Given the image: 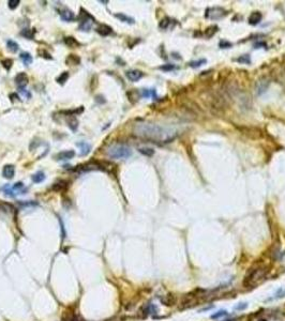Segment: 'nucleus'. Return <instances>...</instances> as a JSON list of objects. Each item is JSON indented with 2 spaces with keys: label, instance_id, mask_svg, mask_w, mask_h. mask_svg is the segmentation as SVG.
Masks as SVG:
<instances>
[{
  "label": "nucleus",
  "instance_id": "f257e3e1",
  "mask_svg": "<svg viewBox=\"0 0 285 321\" xmlns=\"http://www.w3.org/2000/svg\"><path fill=\"white\" fill-rule=\"evenodd\" d=\"M134 133L137 136L151 141L171 142L176 137L174 131L153 123H138L135 125Z\"/></svg>",
  "mask_w": 285,
  "mask_h": 321
},
{
  "label": "nucleus",
  "instance_id": "f03ea898",
  "mask_svg": "<svg viewBox=\"0 0 285 321\" xmlns=\"http://www.w3.org/2000/svg\"><path fill=\"white\" fill-rule=\"evenodd\" d=\"M106 154L110 158L124 160V158H128L132 155V150L125 144H114L108 148Z\"/></svg>",
  "mask_w": 285,
  "mask_h": 321
},
{
  "label": "nucleus",
  "instance_id": "7ed1b4c3",
  "mask_svg": "<svg viewBox=\"0 0 285 321\" xmlns=\"http://www.w3.org/2000/svg\"><path fill=\"white\" fill-rule=\"evenodd\" d=\"M79 29L83 31H89L91 29L95 18L84 9H81V14H79Z\"/></svg>",
  "mask_w": 285,
  "mask_h": 321
},
{
  "label": "nucleus",
  "instance_id": "20e7f679",
  "mask_svg": "<svg viewBox=\"0 0 285 321\" xmlns=\"http://www.w3.org/2000/svg\"><path fill=\"white\" fill-rule=\"evenodd\" d=\"M226 15V11L222 8H209L206 10V17L210 19H219Z\"/></svg>",
  "mask_w": 285,
  "mask_h": 321
},
{
  "label": "nucleus",
  "instance_id": "39448f33",
  "mask_svg": "<svg viewBox=\"0 0 285 321\" xmlns=\"http://www.w3.org/2000/svg\"><path fill=\"white\" fill-rule=\"evenodd\" d=\"M28 81H29L28 75L26 73H24V72H21V73H18L17 75L15 76V83L16 85L18 86L19 89H23L25 86H27Z\"/></svg>",
  "mask_w": 285,
  "mask_h": 321
},
{
  "label": "nucleus",
  "instance_id": "423d86ee",
  "mask_svg": "<svg viewBox=\"0 0 285 321\" xmlns=\"http://www.w3.org/2000/svg\"><path fill=\"white\" fill-rule=\"evenodd\" d=\"M75 155V152L73 150H67V151H62L59 152L55 158L58 161H67V160H71V158H74Z\"/></svg>",
  "mask_w": 285,
  "mask_h": 321
},
{
  "label": "nucleus",
  "instance_id": "0eeeda50",
  "mask_svg": "<svg viewBox=\"0 0 285 321\" xmlns=\"http://www.w3.org/2000/svg\"><path fill=\"white\" fill-rule=\"evenodd\" d=\"M144 74L142 73L141 71L138 70H131V71H128L127 72V77L130 79L131 81H137L142 78Z\"/></svg>",
  "mask_w": 285,
  "mask_h": 321
},
{
  "label": "nucleus",
  "instance_id": "6e6552de",
  "mask_svg": "<svg viewBox=\"0 0 285 321\" xmlns=\"http://www.w3.org/2000/svg\"><path fill=\"white\" fill-rule=\"evenodd\" d=\"M60 17L64 21H71L75 19V15H74V13L72 11H70V10L68 9H64L62 10V11H60Z\"/></svg>",
  "mask_w": 285,
  "mask_h": 321
},
{
  "label": "nucleus",
  "instance_id": "1a4fd4ad",
  "mask_svg": "<svg viewBox=\"0 0 285 321\" xmlns=\"http://www.w3.org/2000/svg\"><path fill=\"white\" fill-rule=\"evenodd\" d=\"M15 173V168L13 165H6L2 169V175L6 179H12Z\"/></svg>",
  "mask_w": 285,
  "mask_h": 321
},
{
  "label": "nucleus",
  "instance_id": "9d476101",
  "mask_svg": "<svg viewBox=\"0 0 285 321\" xmlns=\"http://www.w3.org/2000/svg\"><path fill=\"white\" fill-rule=\"evenodd\" d=\"M268 85H269V81H268L267 79H264V78L259 79V80L257 81V84H256V91H257L258 94H262V93H264L265 91L267 90Z\"/></svg>",
  "mask_w": 285,
  "mask_h": 321
},
{
  "label": "nucleus",
  "instance_id": "9b49d317",
  "mask_svg": "<svg viewBox=\"0 0 285 321\" xmlns=\"http://www.w3.org/2000/svg\"><path fill=\"white\" fill-rule=\"evenodd\" d=\"M69 187V184L66 181H59L57 183H54V185L52 186V190L55 192H66Z\"/></svg>",
  "mask_w": 285,
  "mask_h": 321
},
{
  "label": "nucleus",
  "instance_id": "f8f14e48",
  "mask_svg": "<svg viewBox=\"0 0 285 321\" xmlns=\"http://www.w3.org/2000/svg\"><path fill=\"white\" fill-rule=\"evenodd\" d=\"M96 32H98L99 34L103 35V37H106V35H110V33L113 32V29H112V27H110V26L102 24V25H100L98 28H96Z\"/></svg>",
  "mask_w": 285,
  "mask_h": 321
},
{
  "label": "nucleus",
  "instance_id": "ddd939ff",
  "mask_svg": "<svg viewBox=\"0 0 285 321\" xmlns=\"http://www.w3.org/2000/svg\"><path fill=\"white\" fill-rule=\"evenodd\" d=\"M76 146L79 147V149H81V155L82 156L87 155V154H88L89 152H90V150H91V146L88 144V142H85V141L77 142Z\"/></svg>",
  "mask_w": 285,
  "mask_h": 321
},
{
  "label": "nucleus",
  "instance_id": "4468645a",
  "mask_svg": "<svg viewBox=\"0 0 285 321\" xmlns=\"http://www.w3.org/2000/svg\"><path fill=\"white\" fill-rule=\"evenodd\" d=\"M161 302L162 304H164V305L166 306H171L176 303V298L173 294H167V296H165L163 299H161Z\"/></svg>",
  "mask_w": 285,
  "mask_h": 321
},
{
  "label": "nucleus",
  "instance_id": "2eb2a0df",
  "mask_svg": "<svg viewBox=\"0 0 285 321\" xmlns=\"http://www.w3.org/2000/svg\"><path fill=\"white\" fill-rule=\"evenodd\" d=\"M260 19H262V14L259 12H253L249 17V23L251 25H256L260 21Z\"/></svg>",
  "mask_w": 285,
  "mask_h": 321
},
{
  "label": "nucleus",
  "instance_id": "dca6fc26",
  "mask_svg": "<svg viewBox=\"0 0 285 321\" xmlns=\"http://www.w3.org/2000/svg\"><path fill=\"white\" fill-rule=\"evenodd\" d=\"M67 64H70V66H78L81 63V59L79 57H77L76 55H69L66 60Z\"/></svg>",
  "mask_w": 285,
  "mask_h": 321
},
{
  "label": "nucleus",
  "instance_id": "f3484780",
  "mask_svg": "<svg viewBox=\"0 0 285 321\" xmlns=\"http://www.w3.org/2000/svg\"><path fill=\"white\" fill-rule=\"evenodd\" d=\"M115 17L118 18L119 21H124V23L134 24V19L132 18V17H130V16H127V15H125V14H124V13H117V14H115Z\"/></svg>",
  "mask_w": 285,
  "mask_h": 321
},
{
  "label": "nucleus",
  "instance_id": "a211bd4d",
  "mask_svg": "<svg viewBox=\"0 0 285 321\" xmlns=\"http://www.w3.org/2000/svg\"><path fill=\"white\" fill-rule=\"evenodd\" d=\"M19 57H21L23 63L26 64V66H29V64L32 63V56L29 53H21Z\"/></svg>",
  "mask_w": 285,
  "mask_h": 321
},
{
  "label": "nucleus",
  "instance_id": "6ab92c4d",
  "mask_svg": "<svg viewBox=\"0 0 285 321\" xmlns=\"http://www.w3.org/2000/svg\"><path fill=\"white\" fill-rule=\"evenodd\" d=\"M64 43H66V44L69 47H72V48H74V47H76V46H78V45H79V43L77 42V41L73 37L64 38Z\"/></svg>",
  "mask_w": 285,
  "mask_h": 321
},
{
  "label": "nucleus",
  "instance_id": "aec40b11",
  "mask_svg": "<svg viewBox=\"0 0 285 321\" xmlns=\"http://www.w3.org/2000/svg\"><path fill=\"white\" fill-rule=\"evenodd\" d=\"M44 180H45V175L43 171H38L37 173H35V175L32 176V181L35 183H40Z\"/></svg>",
  "mask_w": 285,
  "mask_h": 321
},
{
  "label": "nucleus",
  "instance_id": "412c9836",
  "mask_svg": "<svg viewBox=\"0 0 285 321\" xmlns=\"http://www.w3.org/2000/svg\"><path fill=\"white\" fill-rule=\"evenodd\" d=\"M7 46H8V48L11 50L12 53H16L19 48L17 43L14 42V41H12V40H8V42H7Z\"/></svg>",
  "mask_w": 285,
  "mask_h": 321
},
{
  "label": "nucleus",
  "instance_id": "4be33fe9",
  "mask_svg": "<svg viewBox=\"0 0 285 321\" xmlns=\"http://www.w3.org/2000/svg\"><path fill=\"white\" fill-rule=\"evenodd\" d=\"M21 34L23 35V37L31 40V39H33V35H35V31L30 30V29H24V30H21Z\"/></svg>",
  "mask_w": 285,
  "mask_h": 321
},
{
  "label": "nucleus",
  "instance_id": "5701e85b",
  "mask_svg": "<svg viewBox=\"0 0 285 321\" xmlns=\"http://www.w3.org/2000/svg\"><path fill=\"white\" fill-rule=\"evenodd\" d=\"M68 78H69V73H68V72H63L61 75H59V77H57L56 80H57L58 84L63 85V84L68 80Z\"/></svg>",
  "mask_w": 285,
  "mask_h": 321
},
{
  "label": "nucleus",
  "instance_id": "b1692460",
  "mask_svg": "<svg viewBox=\"0 0 285 321\" xmlns=\"http://www.w3.org/2000/svg\"><path fill=\"white\" fill-rule=\"evenodd\" d=\"M68 125H69V127L72 130V131L75 132L77 130V126H78V121H77L76 118H72V119L69 121V123H68Z\"/></svg>",
  "mask_w": 285,
  "mask_h": 321
},
{
  "label": "nucleus",
  "instance_id": "393cba45",
  "mask_svg": "<svg viewBox=\"0 0 285 321\" xmlns=\"http://www.w3.org/2000/svg\"><path fill=\"white\" fill-rule=\"evenodd\" d=\"M142 96H145V98H149V96H152V98L157 99V93H156V91H154L153 89H150V90H148V89H145V90L142 91Z\"/></svg>",
  "mask_w": 285,
  "mask_h": 321
},
{
  "label": "nucleus",
  "instance_id": "a878e982",
  "mask_svg": "<svg viewBox=\"0 0 285 321\" xmlns=\"http://www.w3.org/2000/svg\"><path fill=\"white\" fill-rule=\"evenodd\" d=\"M139 152L144 154V155H147V156H152L154 153V151L150 148H142V149H139Z\"/></svg>",
  "mask_w": 285,
  "mask_h": 321
},
{
  "label": "nucleus",
  "instance_id": "bb28decb",
  "mask_svg": "<svg viewBox=\"0 0 285 321\" xmlns=\"http://www.w3.org/2000/svg\"><path fill=\"white\" fill-rule=\"evenodd\" d=\"M19 0H9L8 1V7L11 10H14V9H16L18 7V4H19Z\"/></svg>",
  "mask_w": 285,
  "mask_h": 321
},
{
  "label": "nucleus",
  "instance_id": "cd10ccee",
  "mask_svg": "<svg viewBox=\"0 0 285 321\" xmlns=\"http://www.w3.org/2000/svg\"><path fill=\"white\" fill-rule=\"evenodd\" d=\"M1 63H2V66H3L4 69H6V70H8V71H9V70L12 67V64H13V61H12L11 59H6V60H3V61H2Z\"/></svg>",
  "mask_w": 285,
  "mask_h": 321
},
{
  "label": "nucleus",
  "instance_id": "c85d7f7f",
  "mask_svg": "<svg viewBox=\"0 0 285 321\" xmlns=\"http://www.w3.org/2000/svg\"><path fill=\"white\" fill-rule=\"evenodd\" d=\"M226 315H227V312H226V310H220V312L213 314V315L211 316V318L212 319H218V318H221V317L226 316Z\"/></svg>",
  "mask_w": 285,
  "mask_h": 321
},
{
  "label": "nucleus",
  "instance_id": "c756f323",
  "mask_svg": "<svg viewBox=\"0 0 285 321\" xmlns=\"http://www.w3.org/2000/svg\"><path fill=\"white\" fill-rule=\"evenodd\" d=\"M204 63H206V60L205 59H202V60H199V61H192V62H190V66H192V67H197V66H203Z\"/></svg>",
  "mask_w": 285,
  "mask_h": 321
},
{
  "label": "nucleus",
  "instance_id": "7c9ffc66",
  "mask_svg": "<svg viewBox=\"0 0 285 321\" xmlns=\"http://www.w3.org/2000/svg\"><path fill=\"white\" fill-rule=\"evenodd\" d=\"M168 25H170V18H164L163 21H161V23H160V28L161 29H166L168 27Z\"/></svg>",
  "mask_w": 285,
  "mask_h": 321
},
{
  "label": "nucleus",
  "instance_id": "2f4dec72",
  "mask_svg": "<svg viewBox=\"0 0 285 321\" xmlns=\"http://www.w3.org/2000/svg\"><path fill=\"white\" fill-rule=\"evenodd\" d=\"M285 296V289H279L278 290V292L276 293V296H274V298L273 299H280V298H283V296Z\"/></svg>",
  "mask_w": 285,
  "mask_h": 321
},
{
  "label": "nucleus",
  "instance_id": "473e14b6",
  "mask_svg": "<svg viewBox=\"0 0 285 321\" xmlns=\"http://www.w3.org/2000/svg\"><path fill=\"white\" fill-rule=\"evenodd\" d=\"M160 69H161V70H163V71H171V70L176 69V66H173V64H165V66H161Z\"/></svg>",
  "mask_w": 285,
  "mask_h": 321
},
{
  "label": "nucleus",
  "instance_id": "72a5a7b5",
  "mask_svg": "<svg viewBox=\"0 0 285 321\" xmlns=\"http://www.w3.org/2000/svg\"><path fill=\"white\" fill-rule=\"evenodd\" d=\"M24 187V184L21 182H17V183H15L14 184V186H13V190H21V189H23Z\"/></svg>",
  "mask_w": 285,
  "mask_h": 321
},
{
  "label": "nucleus",
  "instance_id": "f704fd0d",
  "mask_svg": "<svg viewBox=\"0 0 285 321\" xmlns=\"http://www.w3.org/2000/svg\"><path fill=\"white\" fill-rule=\"evenodd\" d=\"M239 61L240 62H245V63H250V59H249V57L245 55V56H243V57H241V58H239Z\"/></svg>",
  "mask_w": 285,
  "mask_h": 321
},
{
  "label": "nucleus",
  "instance_id": "c9c22d12",
  "mask_svg": "<svg viewBox=\"0 0 285 321\" xmlns=\"http://www.w3.org/2000/svg\"><path fill=\"white\" fill-rule=\"evenodd\" d=\"M247 304H245V303H243V305H242V304H240V305H238L237 306V307H236V310H245V307H247Z\"/></svg>",
  "mask_w": 285,
  "mask_h": 321
},
{
  "label": "nucleus",
  "instance_id": "e433bc0d",
  "mask_svg": "<svg viewBox=\"0 0 285 321\" xmlns=\"http://www.w3.org/2000/svg\"><path fill=\"white\" fill-rule=\"evenodd\" d=\"M258 321H267L266 319H260V320H258Z\"/></svg>",
  "mask_w": 285,
  "mask_h": 321
},
{
  "label": "nucleus",
  "instance_id": "4c0bfd02",
  "mask_svg": "<svg viewBox=\"0 0 285 321\" xmlns=\"http://www.w3.org/2000/svg\"><path fill=\"white\" fill-rule=\"evenodd\" d=\"M226 321H231V320H226Z\"/></svg>",
  "mask_w": 285,
  "mask_h": 321
}]
</instances>
